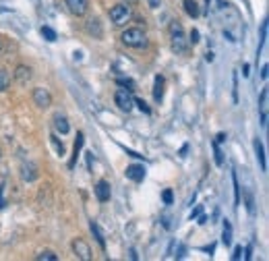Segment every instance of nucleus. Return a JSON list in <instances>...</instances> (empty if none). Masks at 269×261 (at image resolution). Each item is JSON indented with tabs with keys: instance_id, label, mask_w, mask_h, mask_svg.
<instances>
[{
	"instance_id": "obj_11",
	"label": "nucleus",
	"mask_w": 269,
	"mask_h": 261,
	"mask_svg": "<svg viewBox=\"0 0 269 261\" xmlns=\"http://www.w3.org/2000/svg\"><path fill=\"white\" fill-rule=\"evenodd\" d=\"M54 129H56L60 135H66L68 130H71V125H68L66 116H62V114H54Z\"/></svg>"
},
{
	"instance_id": "obj_4",
	"label": "nucleus",
	"mask_w": 269,
	"mask_h": 261,
	"mask_svg": "<svg viewBox=\"0 0 269 261\" xmlns=\"http://www.w3.org/2000/svg\"><path fill=\"white\" fill-rule=\"evenodd\" d=\"M114 102L122 112H131L133 106H135V96H133L131 89H118L114 93Z\"/></svg>"
},
{
	"instance_id": "obj_1",
	"label": "nucleus",
	"mask_w": 269,
	"mask_h": 261,
	"mask_svg": "<svg viewBox=\"0 0 269 261\" xmlns=\"http://www.w3.org/2000/svg\"><path fill=\"white\" fill-rule=\"evenodd\" d=\"M120 40L124 46H128V48H145L147 46V35L143 33V29H139V27H131V29H126L122 35H120Z\"/></svg>"
},
{
	"instance_id": "obj_28",
	"label": "nucleus",
	"mask_w": 269,
	"mask_h": 261,
	"mask_svg": "<svg viewBox=\"0 0 269 261\" xmlns=\"http://www.w3.org/2000/svg\"><path fill=\"white\" fill-rule=\"evenodd\" d=\"M118 85H126V87H131V89H133V87H135V83H133L131 79H118Z\"/></svg>"
},
{
	"instance_id": "obj_25",
	"label": "nucleus",
	"mask_w": 269,
	"mask_h": 261,
	"mask_svg": "<svg viewBox=\"0 0 269 261\" xmlns=\"http://www.w3.org/2000/svg\"><path fill=\"white\" fill-rule=\"evenodd\" d=\"M214 153H215V164H217V166L224 164V156H221V151H219L217 143H214Z\"/></svg>"
},
{
	"instance_id": "obj_24",
	"label": "nucleus",
	"mask_w": 269,
	"mask_h": 261,
	"mask_svg": "<svg viewBox=\"0 0 269 261\" xmlns=\"http://www.w3.org/2000/svg\"><path fill=\"white\" fill-rule=\"evenodd\" d=\"M161 199H163V203H166V205H170V203H172V201H174V195H172L170 189H166V191L161 193Z\"/></svg>"
},
{
	"instance_id": "obj_36",
	"label": "nucleus",
	"mask_w": 269,
	"mask_h": 261,
	"mask_svg": "<svg viewBox=\"0 0 269 261\" xmlns=\"http://www.w3.org/2000/svg\"><path fill=\"white\" fill-rule=\"evenodd\" d=\"M261 79H267V65H263V70H261Z\"/></svg>"
},
{
	"instance_id": "obj_23",
	"label": "nucleus",
	"mask_w": 269,
	"mask_h": 261,
	"mask_svg": "<svg viewBox=\"0 0 269 261\" xmlns=\"http://www.w3.org/2000/svg\"><path fill=\"white\" fill-rule=\"evenodd\" d=\"M42 35H44V38L48 40V42H56V31H54L52 27H48V25L42 27Z\"/></svg>"
},
{
	"instance_id": "obj_7",
	"label": "nucleus",
	"mask_w": 269,
	"mask_h": 261,
	"mask_svg": "<svg viewBox=\"0 0 269 261\" xmlns=\"http://www.w3.org/2000/svg\"><path fill=\"white\" fill-rule=\"evenodd\" d=\"M66 2V8L71 10L75 17H83L89 8V0H64Z\"/></svg>"
},
{
	"instance_id": "obj_14",
	"label": "nucleus",
	"mask_w": 269,
	"mask_h": 261,
	"mask_svg": "<svg viewBox=\"0 0 269 261\" xmlns=\"http://www.w3.org/2000/svg\"><path fill=\"white\" fill-rule=\"evenodd\" d=\"M255 153H257V160H259L261 170H267V162H265V149H263V143H261L259 139H255Z\"/></svg>"
},
{
	"instance_id": "obj_31",
	"label": "nucleus",
	"mask_w": 269,
	"mask_h": 261,
	"mask_svg": "<svg viewBox=\"0 0 269 261\" xmlns=\"http://www.w3.org/2000/svg\"><path fill=\"white\" fill-rule=\"evenodd\" d=\"M189 42H193V44H197V42H199V31H197V29H193V31H191V40H189Z\"/></svg>"
},
{
	"instance_id": "obj_15",
	"label": "nucleus",
	"mask_w": 269,
	"mask_h": 261,
	"mask_svg": "<svg viewBox=\"0 0 269 261\" xmlns=\"http://www.w3.org/2000/svg\"><path fill=\"white\" fill-rule=\"evenodd\" d=\"M154 100L156 102H161L163 100V77H156V83H154Z\"/></svg>"
},
{
	"instance_id": "obj_17",
	"label": "nucleus",
	"mask_w": 269,
	"mask_h": 261,
	"mask_svg": "<svg viewBox=\"0 0 269 261\" xmlns=\"http://www.w3.org/2000/svg\"><path fill=\"white\" fill-rule=\"evenodd\" d=\"M221 243H224L226 247L232 245V226H230L228 220H224V232H221Z\"/></svg>"
},
{
	"instance_id": "obj_21",
	"label": "nucleus",
	"mask_w": 269,
	"mask_h": 261,
	"mask_svg": "<svg viewBox=\"0 0 269 261\" xmlns=\"http://www.w3.org/2000/svg\"><path fill=\"white\" fill-rule=\"evenodd\" d=\"M50 141H52V145H54V149H56L58 156H64V145H62V141L58 139L56 135H52V137H50Z\"/></svg>"
},
{
	"instance_id": "obj_27",
	"label": "nucleus",
	"mask_w": 269,
	"mask_h": 261,
	"mask_svg": "<svg viewBox=\"0 0 269 261\" xmlns=\"http://www.w3.org/2000/svg\"><path fill=\"white\" fill-rule=\"evenodd\" d=\"M135 104H137L139 108H141V110H143L145 114H149V112H151V110H149V106H147V104H145L143 100H137V98H135Z\"/></svg>"
},
{
	"instance_id": "obj_2",
	"label": "nucleus",
	"mask_w": 269,
	"mask_h": 261,
	"mask_svg": "<svg viewBox=\"0 0 269 261\" xmlns=\"http://www.w3.org/2000/svg\"><path fill=\"white\" fill-rule=\"evenodd\" d=\"M131 17H133V6L128 2H118V4H114L110 8V21L114 23L116 27L128 23V19H131Z\"/></svg>"
},
{
	"instance_id": "obj_33",
	"label": "nucleus",
	"mask_w": 269,
	"mask_h": 261,
	"mask_svg": "<svg viewBox=\"0 0 269 261\" xmlns=\"http://www.w3.org/2000/svg\"><path fill=\"white\" fill-rule=\"evenodd\" d=\"M199 213H201V207H197V209H193V211H191V220H193V218H197V216H199Z\"/></svg>"
},
{
	"instance_id": "obj_5",
	"label": "nucleus",
	"mask_w": 269,
	"mask_h": 261,
	"mask_svg": "<svg viewBox=\"0 0 269 261\" xmlns=\"http://www.w3.org/2000/svg\"><path fill=\"white\" fill-rule=\"evenodd\" d=\"M33 102H36V106H38V108H42V110L50 108V106H52L50 91L46 87H36V89H33Z\"/></svg>"
},
{
	"instance_id": "obj_40",
	"label": "nucleus",
	"mask_w": 269,
	"mask_h": 261,
	"mask_svg": "<svg viewBox=\"0 0 269 261\" xmlns=\"http://www.w3.org/2000/svg\"><path fill=\"white\" fill-rule=\"evenodd\" d=\"M0 50H2V42H0Z\"/></svg>"
},
{
	"instance_id": "obj_19",
	"label": "nucleus",
	"mask_w": 269,
	"mask_h": 261,
	"mask_svg": "<svg viewBox=\"0 0 269 261\" xmlns=\"http://www.w3.org/2000/svg\"><path fill=\"white\" fill-rule=\"evenodd\" d=\"M8 85H10V75L4 68H0V91H6Z\"/></svg>"
},
{
	"instance_id": "obj_6",
	"label": "nucleus",
	"mask_w": 269,
	"mask_h": 261,
	"mask_svg": "<svg viewBox=\"0 0 269 261\" xmlns=\"http://www.w3.org/2000/svg\"><path fill=\"white\" fill-rule=\"evenodd\" d=\"M73 253L81 261H89L91 259V249H89V245L83 239H75L73 241Z\"/></svg>"
},
{
	"instance_id": "obj_18",
	"label": "nucleus",
	"mask_w": 269,
	"mask_h": 261,
	"mask_svg": "<svg viewBox=\"0 0 269 261\" xmlns=\"http://www.w3.org/2000/svg\"><path fill=\"white\" fill-rule=\"evenodd\" d=\"M87 31H89V33H96V38H102L100 21H98V19H89V21H87Z\"/></svg>"
},
{
	"instance_id": "obj_13",
	"label": "nucleus",
	"mask_w": 269,
	"mask_h": 261,
	"mask_svg": "<svg viewBox=\"0 0 269 261\" xmlns=\"http://www.w3.org/2000/svg\"><path fill=\"white\" fill-rule=\"evenodd\" d=\"M182 4H184V10H186V15L197 19L199 15H201V10H199V4H197V0H182Z\"/></svg>"
},
{
	"instance_id": "obj_32",
	"label": "nucleus",
	"mask_w": 269,
	"mask_h": 261,
	"mask_svg": "<svg viewBox=\"0 0 269 261\" xmlns=\"http://www.w3.org/2000/svg\"><path fill=\"white\" fill-rule=\"evenodd\" d=\"M224 141H226V135H224V133H219V135H217V139H215V143H224Z\"/></svg>"
},
{
	"instance_id": "obj_35",
	"label": "nucleus",
	"mask_w": 269,
	"mask_h": 261,
	"mask_svg": "<svg viewBox=\"0 0 269 261\" xmlns=\"http://www.w3.org/2000/svg\"><path fill=\"white\" fill-rule=\"evenodd\" d=\"M205 61L212 63V61H214V52H207V54H205Z\"/></svg>"
},
{
	"instance_id": "obj_29",
	"label": "nucleus",
	"mask_w": 269,
	"mask_h": 261,
	"mask_svg": "<svg viewBox=\"0 0 269 261\" xmlns=\"http://www.w3.org/2000/svg\"><path fill=\"white\" fill-rule=\"evenodd\" d=\"M242 257V247H236V249H234V255H232V259L234 261H238Z\"/></svg>"
},
{
	"instance_id": "obj_30",
	"label": "nucleus",
	"mask_w": 269,
	"mask_h": 261,
	"mask_svg": "<svg viewBox=\"0 0 269 261\" xmlns=\"http://www.w3.org/2000/svg\"><path fill=\"white\" fill-rule=\"evenodd\" d=\"M2 193H4V187H0V209H2V207L6 205V199L2 197Z\"/></svg>"
},
{
	"instance_id": "obj_12",
	"label": "nucleus",
	"mask_w": 269,
	"mask_h": 261,
	"mask_svg": "<svg viewBox=\"0 0 269 261\" xmlns=\"http://www.w3.org/2000/svg\"><path fill=\"white\" fill-rule=\"evenodd\" d=\"M83 143H85L83 133H77V141H75V151H73V158H71V162H68V168H75L77 158H79V151H81V147H83Z\"/></svg>"
},
{
	"instance_id": "obj_26",
	"label": "nucleus",
	"mask_w": 269,
	"mask_h": 261,
	"mask_svg": "<svg viewBox=\"0 0 269 261\" xmlns=\"http://www.w3.org/2000/svg\"><path fill=\"white\" fill-rule=\"evenodd\" d=\"M261 112L267 114V89L261 91Z\"/></svg>"
},
{
	"instance_id": "obj_16",
	"label": "nucleus",
	"mask_w": 269,
	"mask_h": 261,
	"mask_svg": "<svg viewBox=\"0 0 269 261\" xmlns=\"http://www.w3.org/2000/svg\"><path fill=\"white\" fill-rule=\"evenodd\" d=\"M89 230H91V234H93V236H96V241L100 243V247H102V249H106V239H104V234H102V230H100V226H98L96 222H91V224H89Z\"/></svg>"
},
{
	"instance_id": "obj_38",
	"label": "nucleus",
	"mask_w": 269,
	"mask_h": 261,
	"mask_svg": "<svg viewBox=\"0 0 269 261\" xmlns=\"http://www.w3.org/2000/svg\"><path fill=\"white\" fill-rule=\"evenodd\" d=\"M242 70H244L242 75H244V77H249V65H244V66H242Z\"/></svg>"
},
{
	"instance_id": "obj_9",
	"label": "nucleus",
	"mask_w": 269,
	"mask_h": 261,
	"mask_svg": "<svg viewBox=\"0 0 269 261\" xmlns=\"http://www.w3.org/2000/svg\"><path fill=\"white\" fill-rule=\"evenodd\" d=\"M126 179H131L133 183H141L145 179V166L143 164H131L126 168Z\"/></svg>"
},
{
	"instance_id": "obj_10",
	"label": "nucleus",
	"mask_w": 269,
	"mask_h": 261,
	"mask_svg": "<svg viewBox=\"0 0 269 261\" xmlns=\"http://www.w3.org/2000/svg\"><path fill=\"white\" fill-rule=\"evenodd\" d=\"M96 197H98V201H102V203L110 201L112 191H110V183H108V181H100V183L96 185Z\"/></svg>"
},
{
	"instance_id": "obj_22",
	"label": "nucleus",
	"mask_w": 269,
	"mask_h": 261,
	"mask_svg": "<svg viewBox=\"0 0 269 261\" xmlns=\"http://www.w3.org/2000/svg\"><path fill=\"white\" fill-rule=\"evenodd\" d=\"M232 183H234V203L240 205V187H238V179H236V174H232Z\"/></svg>"
},
{
	"instance_id": "obj_39",
	"label": "nucleus",
	"mask_w": 269,
	"mask_h": 261,
	"mask_svg": "<svg viewBox=\"0 0 269 261\" xmlns=\"http://www.w3.org/2000/svg\"><path fill=\"white\" fill-rule=\"evenodd\" d=\"M122 2H128V4H133V2H137V0H122Z\"/></svg>"
},
{
	"instance_id": "obj_37",
	"label": "nucleus",
	"mask_w": 269,
	"mask_h": 261,
	"mask_svg": "<svg viewBox=\"0 0 269 261\" xmlns=\"http://www.w3.org/2000/svg\"><path fill=\"white\" fill-rule=\"evenodd\" d=\"M87 164H89V168H91V164H93V153H87Z\"/></svg>"
},
{
	"instance_id": "obj_34",
	"label": "nucleus",
	"mask_w": 269,
	"mask_h": 261,
	"mask_svg": "<svg viewBox=\"0 0 269 261\" xmlns=\"http://www.w3.org/2000/svg\"><path fill=\"white\" fill-rule=\"evenodd\" d=\"M149 6L151 8H158L160 6V0H149Z\"/></svg>"
},
{
	"instance_id": "obj_20",
	"label": "nucleus",
	"mask_w": 269,
	"mask_h": 261,
	"mask_svg": "<svg viewBox=\"0 0 269 261\" xmlns=\"http://www.w3.org/2000/svg\"><path fill=\"white\" fill-rule=\"evenodd\" d=\"M36 259H38V261H58V255H56L54 251H42Z\"/></svg>"
},
{
	"instance_id": "obj_3",
	"label": "nucleus",
	"mask_w": 269,
	"mask_h": 261,
	"mask_svg": "<svg viewBox=\"0 0 269 261\" xmlns=\"http://www.w3.org/2000/svg\"><path fill=\"white\" fill-rule=\"evenodd\" d=\"M170 35H172V50L176 54H186V50H189V40L184 38L182 27L178 23H172L170 25Z\"/></svg>"
},
{
	"instance_id": "obj_8",
	"label": "nucleus",
	"mask_w": 269,
	"mask_h": 261,
	"mask_svg": "<svg viewBox=\"0 0 269 261\" xmlns=\"http://www.w3.org/2000/svg\"><path fill=\"white\" fill-rule=\"evenodd\" d=\"M13 77H15V81L19 83L21 87H25L27 83L33 79V70H31L29 66H25V65H19V66L15 68V75H13Z\"/></svg>"
}]
</instances>
